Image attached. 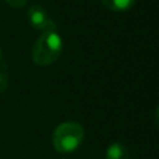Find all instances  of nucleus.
I'll return each instance as SVG.
<instances>
[{"instance_id": "nucleus-1", "label": "nucleus", "mask_w": 159, "mask_h": 159, "mask_svg": "<svg viewBox=\"0 0 159 159\" xmlns=\"http://www.w3.org/2000/svg\"><path fill=\"white\" fill-rule=\"evenodd\" d=\"M62 47V39L56 30L43 31L32 46V61L39 66L52 65L61 56Z\"/></svg>"}, {"instance_id": "nucleus-2", "label": "nucleus", "mask_w": 159, "mask_h": 159, "mask_svg": "<svg viewBox=\"0 0 159 159\" xmlns=\"http://www.w3.org/2000/svg\"><path fill=\"white\" fill-rule=\"evenodd\" d=\"M84 137L83 127L76 122H65L56 127L52 134V143L58 153H72L82 143Z\"/></svg>"}, {"instance_id": "nucleus-3", "label": "nucleus", "mask_w": 159, "mask_h": 159, "mask_svg": "<svg viewBox=\"0 0 159 159\" xmlns=\"http://www.w3.org/2000/svg\"><path fill=\"white\" fill-rule=\"evenodd\" d=\"M27 17L31 26L35 27L36 30H41V31L56 30L55 22L48 17L46 10L40 4H35L29 9Z\"/></svg>"}, {"instance_id": "nucleus-4", "label": "nucleus", "mask_w": 159, "mask_h": 159, "mask_svg": "<svg viewBox=\"0 0 159 159\" xmlns=\"http://www.w3.org/2000/svg\"><path fill=\"white\" fill-rule=\"evenodd\" d=\"M106 159H129V150L122 143H113L107 148Z\"/></svg>"}, {"instance_id": "nucleus-5", "label": "nucleus", "mask_w": 159, "mask_h": 159, "mask_svg": "<svg viewBox=\"0 0 159 159\" xmlns=\"http://www.w3.org/2000/svg\"><path fill=\"white\" fill-rule=\"evenodd\" d=\"M101 2L112 11H127L134 5L135 0H101Z\"/></svg>"}, {"instance_id": "nucleus-6", "label": "nucleus", "mask_w": 159, "mask_h": 159, "mask_svg": "<svg viewBox=\"0 0 159 159\" xmlns=\"http://www.w3.org/2000/svg\"><path fill=\"white\" fill-rule=\"evenodd\" d=\"M7 78H9L7 73L5 71H0V93H2L7 88V82H9Z\"/></svg>"}, {"instance_id": "nucleus-7", "label": "nucleus", "mask_w": 159, "mask_h": 159, "mask_svg": "<svg viewBox=\"0 0 159 159\" xmlns=\"http://www.w3.org/2000/svg\"><path fill=\"white\" fill-rule=\"evenodd\" d=\"M5 1L7 2V5H9V6L19 9V7H22V6L26 4V1H27V0H5Z\"/></svg>"}, {"instance_id": "nucleus-8", "label": "nucleus", "mask_w": 159, "mask_h": 159, "mask_svg": "<svg viewBox=\"0 0 159 159\" xmlns=\"http://www.w3.org/2000/svg\"><path fill=\"white\" fill-rule=\"evenodd\" d=\"M154 118H155V124H157V127L159 128V107L155 109V114H154Z\"/></svg>"}, {"instance_id": "nucleus-9", "label": "nucleus", "mask_w": 159, "mask_h": 159, "mask_svg": "<svg viewBox=\"0 0 159 159\" xmlns=\"http://www.w3.org/2000/svg\"><path fill=\"white\" fill-rule=\"evenodd\" d=\"M1 55H2V52H1V47H0V61H1Z\"/></svg>"}]
</instances>
